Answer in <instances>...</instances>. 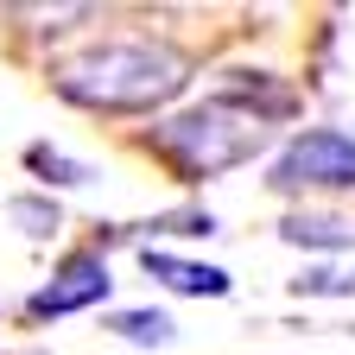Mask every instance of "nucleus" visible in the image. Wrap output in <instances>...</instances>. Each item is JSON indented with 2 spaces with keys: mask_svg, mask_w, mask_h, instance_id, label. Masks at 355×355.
<instances>
[{
  "mask_svg": "<svg viewBox=\"0 0 355 355\" xmlns=\"http://www.w3.org/2000/svg\"><path fill=\"white\" fill-rule=\"evenodd\" d=\"M146 140L184 171V178H216V171H235L266 146V121L254 108H235L229 96H216L191 114H178L165 127H153Z\"/></svg>",
  "mask_w": 355,
  "mask_h": 355,
  "instance_id": "f03ea898",
  "label": "nucleus"
},
{
  "mask_svg": "<svg viewBox=\"0 0 355 355\" xmlns=\"http://www.w3.org/2000/svg\"><path fill=\"white\" fill-rule=\"evenodd\" d=\"M279 235L292 248H355V222H336V216H286Z\"/></svg>",
  "mask_w": 355,
  "mask_h": 355,
  "instance_id": "423d86ee",
  "label": "nucleus"
},
{
  "mask_svg": "<svg viewBox=\"0 0 355 355\" xmlns=\"http://www.w3.org/2000/svg\"><path fill=\"white\" fill-rule=\"evenodd\" d=\"M108 330H114V336H127V343H140V349H165V343L178 336V324L165 318V311H121Z\"/></svg>",
  "mask_w": 355,
  "mask_h": 355,
  "instance_id": "0eeeda50",
  "label": "nucleus"
},
{
  "mask_svg": "<svg viewBox=\"0 0 355 355\" xmlns=\"http://www.w3.org/2000/svg\"><path fill=\"white\" fill-rule=\"evenodd\" d=\"M140 266L159 279V286H171V292H184V298H229V273L222 266H197V260H178V254H165V248H146L140 254Z\"/></svg>",
  "mask_w": 355,
  "mask_h": 355,
  "instance_id": "39448f33",
  "label": "nucleus"
},
{
  "mask_svg": "<svg viewBox=\"0 0 355 355\" xmlns=\"http://www.w3.org/2000/svg\"><path fill=\"white\" fill-rule=\"evenodd\" d=\"M279 191H355V133L343 127H304L273 165Z\"/></svg>",
  "mask_w": 355,
  "mask_h": 355,
  "instance_id": "7ed1b4c3",
  "label": "nucleus"
},
{
  "mask_svg": "<svg viewBox=\"0 0 355 355\" xmlns=\"http://www.w3.org/2000/svg\"><path fill=\"white\" fill-rule=\"evenodd\" d=\"M13 216L26 222L32 235H51V229H58V209H51V203H32V197H26V203H13Z\"/></svg>",
  "mask_w": 355,
  "mask_h": 355,
  "instance_id": "9d476101",
  "label": "nucleus"
},
{
  "mask_svg": "<svg viewBox=\"0 0 355 355\" xmlns=\"http://www.w3.org/2000/svg\"><path fill=\"white\" fill-rule=\"evenodd\" d=\"M178 89H184V58L171 44H153V38L96 44V51L58 64V96L76 102V108H102V114L159 108Z\"/></svg>",
  "mask_w": 355,
  "mask_h": 355,
  "instance_id": "f257e3e1",
  "label": "nucleus"
},
{
  "mask_svg": "<svg viewBox=\"0 0 355 355\" xmlns=\"http://www.w3.org/2000/svg\"><path fill=\"white\" fill-rule=\"evenodd\" d=\"M26 165H32L38 178H44V184H89V178H96V171H89L83 159H64L58 146H44V140H38L32 153H26Z\"/></svg>",
  "mask_w": 355,
  "mask_h": 355,
  "instance_id": "6e6552de",
  "label": "nucleus"
},
{
  "mask_svg": "<svg viewBox=\"0 0 355 355\" xmlns=\"http://www.w3.org/2000/svg\"><path fill=\"white\" fill-rule=\"evenodd\" d=\"M108 260L102 254H76L64 260V273L51 286H38L32 292V318H70V311H89V304H102L108 298Z\"/></svg>",
  "mask_w": 355,
  "mask_h": 355,
  "instance_id": "20e7f679",
  "label": "nucleus"
},
{
  "mask_svg": "<svg viewBox=\"0 0 355 355\" xmlns=\"http://www.w3.org/2000/svg\"><path fill=\"white\" fill-rule=\"evenodd\" d=\"M292 292H304V298H349L355 279H349V273H330V266H318V273H298Z\"/></svg>",
  "mask_w": 355,
  "mask_h": 355,
  "instance_id": "1a4fd4ad",
  "label": "nucleus"
}]
</instances>
